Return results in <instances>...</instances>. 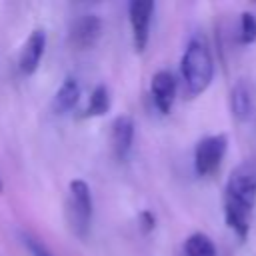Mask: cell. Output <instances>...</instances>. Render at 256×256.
Wrapping results in <instances>:
<instances>
[{"label": "cell", "mask_w": 256, "mask_h": 256, "mask_svg": "<svg viewBox=\"0 0 256 256\" xmlns=\"http://www.w3.org/2000/svg\"><path fill=\"white\" fill-rule=\"evenodd\" d=\"M256 208V162L238 164L224 186V220L228 228L244 240L250 232V220Z\"/></svg>", "instance_id": "obj_1"}, {"label": "cell", "mask_w": 256, "mask_h": 256, "mask_svg": "<svg viewBox=\"0 0 256 256\" xmlns=\"http://www.w3.org/2000/svg\"><path fill=\"white\" fill-rule=\"evenodd\" d=\"M180 76L188 98L200 96L214 78V58L210 44L202 34H194L180 58Z\"/></svg>", "instance_id": "obj_2"}, {"label": "cell", "mask_w": 256, "mask_h": 256, "mask_svg": "<svg viewBox=\"0 0 256 256\" xmlns=\"http://www.w3.org/2000/svg\"><path fill=\"white\" fill-rule=\"evenodd\" d=\"M66 220L76 238H86L92 224L94 204H92V190L86 180L74 178L68 184L66 194Z\"/></svg>", "instance_id": "obj_3"}, {"label": "cell", "mask_w": 256, "mask_h": 256, "mask_svg": "<svg viewBox=\"0 0 256 256\" xmlns=\"http://www.w3.org/2000/svg\"><path fill=\"white\" fill-rule=\"evenodd\" d=\"M228 150V138L226 134H212L202 140H198L194 148V170L198 176H210L214 174Z\"/></svg>", "instance_id": "obj_4"}, {"label": "cell", "mask_w": 256, "mask_h": 256, "mask_svg": "<svg viewBox=\"0 0 256 256\" xmlns=\"http://www.w3.org/2000/svg\"><path fill=\"white\" fill-rule=\"evenodd\" d=\"M154 8L156 6L150 0H132L128 4V20H130L132 42H134L136 52H144L148 46Z\"/></svg>", "instance_id": "obj_5"}, {"label": "cell", "mask_w": 256, "mask_h": 256, "mask_svg": "<svg viewBox=\"0 0 256 256\" xmlns=\"http://www.w3.org/2000/svg\"><path fill=\"white\" fill-rule=\"evenodd\" d=\"M176 76L170 70H158L150 80V94L152 102L160 114H168L176 100Z\"/></svg>", "instance_id": "obj_6"}, {"label": "cell", "mask_w": 256, "mask_h": 256, "mask_svg": "<svg viewBox=\"0 0 256 256\" xmlns=\"http://www.w3.org/2000/svg\"><path fill=\"white\" fill-rule=\"evenodd\" d=\"M102 32V20L96 14H82L70 26V42L74 48H92Z\"/></svg>", "instance_id": "obj_7"}, {"label": "cell", "mask_w": 256, "mask_h": 256, "mask_svg": "<svg viewBox=\"0 0 256 256\" xmlns=\"http://www.w3.org/2000/svg\"><path fill=\"white\" fill-rule=\"evenodd\" d=\"M44 48H46V32L42 28H36L28 34L26 42L22 44L20 56H18V68L22 74L30 76L38 70L40 60L44 56Z\"/></svg>", "instance_id": "obj_8"}, {"label": "cell", "mask_w": 256, "mask_h": 256, "mask_svg": "<svg viewBox=\"0 0 256 256\" xmlns=\"http://www.w3.org/2000/svg\"><path fill=\"white\" fill-rule=\"evenodd\" d=\"M134 118L128 114H120L112 122V152L118 160H124L130 154L134 142Z\"/></svg>", "instance_id": "obj_9"}, {"label": "cell", "mask_w": 256, "mask_h": 256, "mask_svg": "<svg viewBox=\"0 0 256 256\" xmlns=\"http://www.w3.org/2000/svg\"><path fill=\"white\" fill-rule=\"evenodd\" d=\"M230 110L238 122H246L254 112V96L246 82H236L230 90Z\"/></svg>", "instance_id": "obj_10"}, {"label": "cell", "mask_w": 256, "mask_h": 256, "mask_svg": "<svg viewBox=\"0 0 256 256\" xmlns=\"http://www.w3.org/2000/svg\"><path fill=\"white\" fill-rule=\"evenodd\" d=\"M80 100V84L76 78L68 76L56 90L54 98H52V110L56 114H64V112H70Z\"/></svg>", "instance_id": "obj_11"}, {"label": "cell", "mask_w": 256, "mask_h": 256, "mask_svg": "<svg viewBox=\"0 0 256 256\" xmlns=\"http://www.w3.org/2000/svg\"><path fill=\"white\" fill-rule=\"evenodd\" d=\"M110 110V92L104 84H98L92 94L88 96V104L84 108V118H94V116H104Z\"/></svg>", "instance_id": "obj_12"}, {"label": "cell", "mask_w": 256, "mask_h": 256, "mask_svg": "<svg viewBox=\"0 0 256 256\" xmlns=\"http://www.w3.org/2000/svg\"><path fill=\"white\" fill-rule=\"evenodd\" d=\"M184 256H216V246L204 232H194L184 240Z\"/></svg>", "instance_id": "obj_13"}, {"label": "cell", "mask_w": 256, "mask_h": 256, "mask_svg": "<svg viewBox=\"0 0 256 256\" xmlns=\"http://www.w3.org/2000/svg\"><path fill=\"white\" fill-rule=\"evenodd\" d=\"M240 40L242 44H252L256 40V16L252 12H242L240 16Z\"/></svg>", "instance_id": "obj_14"}, {"label": "cell", "mask_w": 256, "mask_h": 256, "mask_svg": "<svg viewBox=\"0 0 256 256\" xmlns=\"http://www.w3.org/2000/svg\"><path fill=\"white\" fill-rule=\"evenodd\" d=\"M22 242H24L26 250L30 252V256H54L38 238L30 236V234H22Z\"/></svg>", "instance_id": "obj_15"}, {"label": "cell", "mask_w": 256, "mask_h": 256, "mask_svg": "<svg viewBox=\"0 0 256 256\" xmlns=\"http://www.w3.org/2000/svg\"><path fill=\"white\" fill-rule=\"evenodd\" d=\"M140 218H142V228H144V232H148V230H152L154 228V216L146 210V212H142L140 214Z\"/></svg>", "instance_id": "obj_16"}, {"label": "cell", "mask_w": 256, "mask_h": 256, "mask_svg": "<svg viewBox=\"0 0 256 256\" xmlns=\"http://www.w3.org/2000/svg\"><path fill=\"white\" fill-rule=\"evenodd\" d=\"M0 192H2V178H0Z\"/></svg>", "instance_id": "obj_17"}]
</instances>
